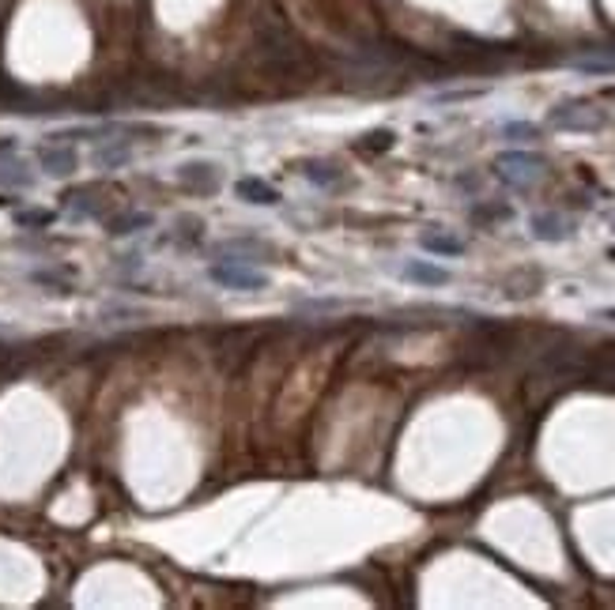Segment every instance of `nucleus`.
<instances>
[{
  "label": "nucleus",
  "mask_w": 615,
  "mask_h": 610,
  "mask_svg": "<svg viewBox=\"0 0 615 610\" xmlns=\"http://www.w3.org/2000/svg\"><path fill=\"white\" fill-rule=\"evenodd\" d=\"M306 178L318 185H333V181H340V173L333 163H306Z\"/></svg>",
  "instance_id": "nucleus-10"
},
{
  "label": "nucleus",
  "mask_w": 615,
  "mask_h": 610,
  "mask_svg": "<svg viewBox=\"0 0 615 610\" xmlns=\"http://www.w3.org/2000/svg\"><path fill=\"white\" fill-rule=\"evenodd\" d=\"M50 219H53L50 212H15V222H20V227H45Z\"/></svg>",
  "instance_id": "nucleus-15"
},
{
  "label": "nucleus",
  "mask_w": 615,
  "mask_h": 610,
  "mask_svg": "<svg viewBox=\"0 0 615 610\" xmlns=\"http://www.w3.org/2000/svg\"><path fill=\"white\" fill-rule=\"evenodd\" d=\"M506 136H510V140H536V136H540V128H536V124H525V121H510V124H506Z\"/></svg>",
  "instance_id": "nucleus-14"
},
{
  "label": "nucleus",
  "mask_w": 615,
  "mask_h": 610,
  "mask_svg": "<svg viewBox=\"0 0 615 610\" xmlns=\"http://www.w3.org/2000/svg\"><path fill=\"white\" fill-rule=\"evenodd\" d=\"M38 163L45 166V173H53V178H69V173L76 170V155L69 148H42Z\"/></svg>",
  "instance_id": "nucleus-7"
},
{
  "label": "nucleus",
  "mask_w": 615,
  "mask_h": 610,
  "mask_svg": "<svg viewBox=\"0 0 615 610\" xmlns=\"http://www.w3.org/2000/svg\"><path fill=\"white\" fill-rule=\"evenodd\" d=\"M604 317H615V309H604Z\"/></svg>",
  "instance_id": "nucleus-16"
},
{
  "label": "nucleus",
  "mask_w": 615,
  "mask_h": 610,
  "mask_svg": "<svg viewBox=\"0 0 615 610\" xmlns=\"http://www.w3.org/2000/svg\"><path fill=\"white\" fill-rule=\"evenodd\" d=\"M498 173L514 185H529L532 178L544 173V163L529 151H506V155H498Z\"/></svg>",
  "instance_id": "nucleus-3"
},
{
  "label": "nucleus",
  "mask_w": 615,
  "mask_h": 610,
  "mask_svg": "<svg viewBox=\"0 0 615 610\" xmlns=\"http://www.w3.org/2000/svg\"><path fill=\"white\" fill-rule=\"evenodd\" d=\"M94 163L114 170V166H121V163H129V148H102L99 155H94Z\"/></svg>",
  "instance_id": "nucleus-12"
},
{
  "label": "nucleus",
  "mask_w": 615,
  "mask_h": 610,
  "mask_svg": "<svg viewBox=\"0 0 615 610\" xmlns=\"http://www.w3.org/2000/svg\"><path fill=\"white\" fill-rule=\"evenodd\" d=\"M423 249L438 253V256H461L465 242H461V237H446V234H423Z\"/></svg>",
  "instance_id": "nucleus-9"
},
{
  "label": "nucleus",
  "mask_w": 615,
  "mask_h": 610,
  "mask_svg": "<svg viewBox=\"0 0 615 610\" xmlns=\"http://www.w3.org/2000/svg\"><path fill=\"white\" fill-rule=\"evenodd\" d=\"M401 276L408 283H423V286H446L449 283V271L446 268H438V264H427V261H412V264H404Z\"/></svg>",
  "instance_id": "nucleus-6"
},
{
  "label": "nucleus",
  "mask_w": 615,
  "mask_h": 610,
  "mask_svg": "<svg viewBox=\"0 0 615 610\" xmlns=\"http://www.w3.org/2000/svg\"><path fill=\"white\" fill-rule=\"evenodd\" d=\"M208 276H212V283L227 286V291H264V286H268V276H261V271H254V268H246V261L212 264Z\"/></svg>",
  "instance_id": "nucleus-1"
},
{
  "label": "nucleus",
  "mask_w": 615,
  "mask_h": 610,
  "mask_svg": "<svg viewBox=\"0 0 615 610\" xmlns=\"http://www.w3.org/2000/svg\"><path fill=\"white\" fill-rule=\"evenodd\" d=\"M392 140H397V136H392L389 128H377V132L367 136V143H362V148H367V151H389V148H392Z\"/></svg>",
  "instance_id": "nucleus-13"
},
{
  "label": "nucleus",
  "mask_w": 615,
  "mask_h": 610,
  "mask_svg": "<svg viewBox=\"0 0 615 610\" xmlns=\"http://www.w3.org/2000/svg\"><path fill=\"white\" fill-rule=\"evenodd\" d=\"M178 178H182V185L197 189V192H215L219 189V170L212 163H185L178 170Z\"/></svg>",
  "instance_id": "nucleus-4"
},
{
  "label": "nucleus",
  "mask_w": 615,
  "mask_h": 610,
  "mask_svg": "<svg viewBox=\"0 0 615 610\" xmlns=\"http://www.w3.org/2000/svg\"><path fill=\"white\" fill-rule=\"evenodd\" d=\"M551 124L570 128V132H596V128L604 124V109H593L586 102L559 106V109H551Z\"/></svg>",
  "instance_id": "nucleus-2"
},
{
  "label": "nucleus",
  "mask_w": 615,
  "mask_h": 610,
  "mask_svg": "<svg viewBox=\"0 0 615 610\" xmlns=\"http://www.w3.org/2000/svg\"><path fill=\"white\" fill-rule=\"evenodd\" d=\"M234 192H239V200L257 204V207H276L279 204V192L268 181H261V178H242L239 185H234Z\"/></svg>",
  "instance_id": "nucleus-5"
},
{
  "label": "nucleus",
  "mask_w": 615,
  "mask_h": 610,
  "mask_svg": "<svg viewBox=\"0 0 615 610\" xmlns=\"http://www.w3.org/2000/svg\"><path fill=\"white\" fill-rule=\"evenodd\" d=\"M140 227H151V215H125V219H114L109 222V234H133V230H140Z\"/></svg>",
  "instance_id": "nucleus-11"
},
{
  "label": "nucleus",
  "mask_w": 615,
  "mask_h": 610,
  "mask_svg": "<svg viewBox=\"0 0 615 610\" xmlns=\"http://www.w3.org/2000/svg\"><path fill=\"white\" fill-rule=\"evenodd\" d=\"M532 234L540 237V242H562L570 227L559 219V215H532Z\"/></svg>",
  "instance_id": "nucleus-8"
}]
</instances>
